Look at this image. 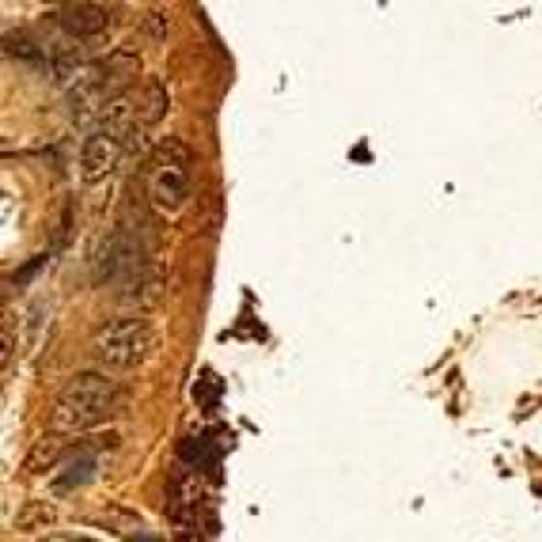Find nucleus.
Segmentation results:
<instances>
[{"label":"nucleus","instance_id":"1","mask_svg":"<svg viewBox=\"0 0 542 542\" xmlns=\"http://www.w3.org/2000/svg\"><path fill=\"white\" fill-rule=\"evenodd\" d=\"M129 402V391L111 372H76L53 399V429L58 432H88L118 417Z\"/></svg>","mask_w":542,"mask_h":542},{"label":"nucleus","instance_id":"2","mask_svg":"<svg viewBox=\"0 0 542 542\" xmlns=\"http://www.w3.org/2000/svg\"><path fill=\"white\" fill-rule=\"evenodd\" d=\"M156 345H159L156 322L148 315L129 311V315H114L99 334H95L91 357L103 372H111V376L114 372H137L152 360Z\"/></svg>","mask_w":542,"mask_h":542},{"label":"nucleus","instance_id":"3","mask_svg":"<svg viewBox=\"0 0 542 542\" xmlns=\"http://www.w3.org/2000/svg\"><path fill=\"white\" fill-rule=\"evenodd\" d=\"M190 182H194V152L179 137H164L156 144L152 159H148V201L159 213H179L190 197Z\"/></svg>","mask_w":542,"mask_h":542},{"label":"nucleus","instance_id":"4","mask_svg":"<svg viewBox=\"0 0 542 542\" xmlns=\"http://www.w3.org/2000/svg\"><path fill=\"white\" fill-rule=\"evenodd\" d=\"M61 27L69 38H99L111 27V16L99 4H69L61 8Z\"/></svg>","mask_w":542,"mask_h":542},{"label":"nucleus","instance_id":"5","mask_svg":"<svg viewBox=\"0 0 542 542\" xmlns=\"http://www.w3.org/2000/svg\"><path fill=\"white\" fill-rule=\"evenodd\" d=\"M164 114H167V88L152 76L144 84V91L137 95V121H141V126H156Z\"/></svg>","mask_w":542,"mask_h":542},{"label":"nucleus","instance_id":"6","mask_svg":"<svg viewBox=\"0 0 542 542\" xmlns=\"http://www.w3.org/2000/svg\"><path fill=\"white\" fill-rule=\"evenodd\" d=\"M35 523H38V527L53 523V508H50V505H43V500H31L23 516H16V527H23V531H31Z\"/></svg>","mask_w":542,"mask_h":542},{"label":"nucleus","instance_id":"7","mask_svg":"<svg viewBox=\"0 0 542 542\" xmlns=\"http://www.w3.org/2000/svg\"><path fill=\"white\" fill-rule=\"evenodd\" d=\"M38 542H99V538H91V535H76V531H50V535H43Z\"/></svg>","mask_w":542,"mask_h":542}]
</instances>
